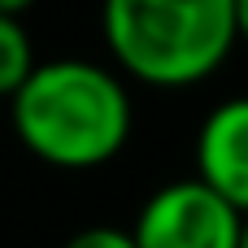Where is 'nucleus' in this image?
I'll return each instance as SVG.
<instances>
[{
    "mask_svg": "<svg viewBox=\"0 0 248 248\" xmlns=\"http://www.w3.org/2000/svg\"><path fill=\"white\" fill-rule=\"evenodd\" d=\"M9 126L44 166L96 170L126 148L135 105L118 70L87 57H57L39 61L26 87L9 100Z\"/></svg>",
    "mask_w": 248,
    "mask_h": 248,
    "instance_id": "1",
    "label": "nucleus"
},
{
    "mask_svg": "<svg viewBox=\"0 0 248 248\" xmlns=\"http://www.w3.org/2000/svg\"><path fill=\"white\" fill-rule=\"evenodd\" d=\"M100 26L113 65L144 87H196L240 44L235 0H113Z\"/></svg>",
    "mask_w": 248,
    "mask_h": 248,
    "instance_id": "2",
    "label": "nucleus"
},
{
    "mask_svg": "<svg viewBox=\"0 0 248 248\" xmlns=\"http://www.w3.org/2000/svg\"><path fill=\"white\" fill-rule=\"evenodd\" d=\"M131 235L140 248H240L244 214L192 174L157 187L140 205Z\"/></svg>",
    "mask_w": 248,
    "mask_h": 248,
    "instance_id": "3",
    "label": "nucleus"
},
{
    "mask_svg": "<svg viewBox=\"0 0 248 248\" xmlns=\"http://www.w3.org/2000/svg\"><path fill=\"white\" fill-rule=\"evenodd\" d=\"M196 179L248 218V96L218 100L196 131Z\"/></svg>",
    "mask_w": 248,
    "mask_h": 248,
    "instance_id": "4",
    "label": "nucleus"
},
{
    "mask_svg": "<svg viewBox=\"0 0 248 248\" xmlns=\"http://www.w3.org/2000/svg\"><path fill=\"white\" fill-rule=\"evenodd\" d=\"M35 39L26 31L22 4H0V96L13 100L35 74Z\"/></svg>",
    "mask_w": 248,
    "mask_h": 248,
    "instance_id": "5",
    "label": "nucleus"
},
{
    "mask_svg": "<svg viewBox=\"0 0 248 248\" xmlns=\"http://www.w3.org/2000/svg\"><path fill=\"white\" fill-rule=\"evenodd\" d=\"M61 248H140V244H135L131 227H83Z\"/></svg>",
    "mask_w": 248,
    "mask_h": 248,
    "instance_id": "6",
    "label": "nucleus"
},
{
    "mask_svg": "<svg viewBox=\"0 0 248 248\" xmlns=\"http://www.w3.org/2000/svg\"><path fill=\"white\" fill-rule=\"evenodd\" d=\"M235 17H240V39L248 44V0H240V4H235Z\"/></svg>",
    "mask_w": 248,
    "mask_h": 248,
    "instance_id": "7",
    "label": "nucleus"
},
{
    "mask_svg": "<svg viewBox=\"0 0 248 248\" xmlns=\"http://www.w3.org/2000/svg\"><path fill=\"white\" fill-rule=\"evenodd\" d=\"M240 248H248V218H244V244H240Z\"/></svg>",
    "mask_w": 248,
    "mask_h": 248,
    "instance_id": "8",
    "label": "nucleus"
}]
</instances>
